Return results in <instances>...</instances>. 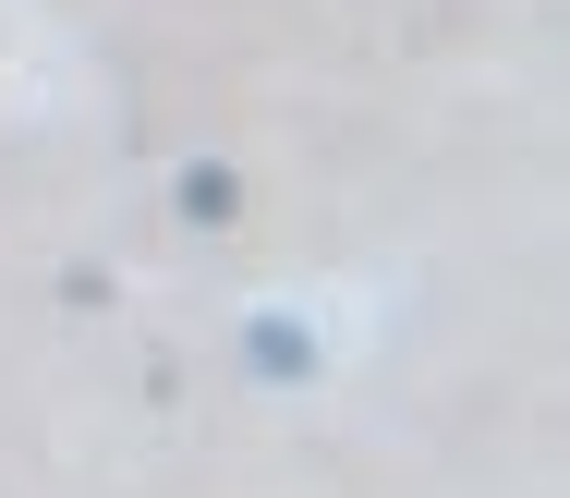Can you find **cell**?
<instances>
[{
    "label": "cell",
    "mask_w": 570,
    "mask_h": 498,
    "mask_svg": "<svg viewBox=\"0 0 570 498\" xmlns=\"http://www.w3.org/2000/svg\"><path fill=\"white\" fill-rule=\"evenodd\" d=\"M255 365H267V377H304V329H292V316H255Z\"/></svg>",
    "instance_id": "1"
},
{
    "label": "cell",
    "mask_w": 570,
    "mask_h": 498,
    "mask_svg": "<svg viewBox=\"0 0 570 498\" xmlns=\"http://www.w3.org/2000/svg\"><path fill=\"white\" fill-rule=\"evenodd\" d=\"M183 219H230V170H183Z\"/></svg>",
    "instance_id": "2"
}]
</instances>
